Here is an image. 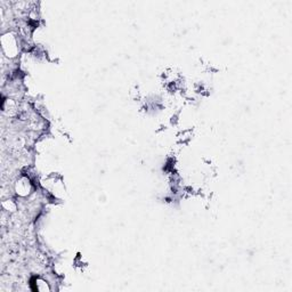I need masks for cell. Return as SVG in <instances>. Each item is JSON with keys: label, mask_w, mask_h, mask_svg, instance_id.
<instances>
[{"label": "cell", "mask_w": 292, "mask_h": 292, "mask_svg": "<svg viewBox=\"0 0 292 292\" xmlns=\"http://www.w3.org/2000/svg\"><path fill=\"white\" fill-rule=\"evenodd\" d=\"M2 49L4 54H5V56L8 57V59H14L15 56H18L20 51V45L18 38H16V36L13 32H7V34L3 36Z\"/></svg>", "instance_id": "cell-1"}, {"label": "cell", "mask_w": 292, "mask_h": 292, "mask_svg": "<svg viewBox=\"0 0 292 292\" xmlns=\"http://www.w3.org/2000/svg\"><path fill=\"white\" fill-rule=\"evenodd\" d=\"M31 183H30V179L28 178V177H22V178H20L18 180V183L15 185V191L16 193L20 196L22 197H26L31 193Z\"/></svg>", "instance_id": "cell-2"}]
</instances>
